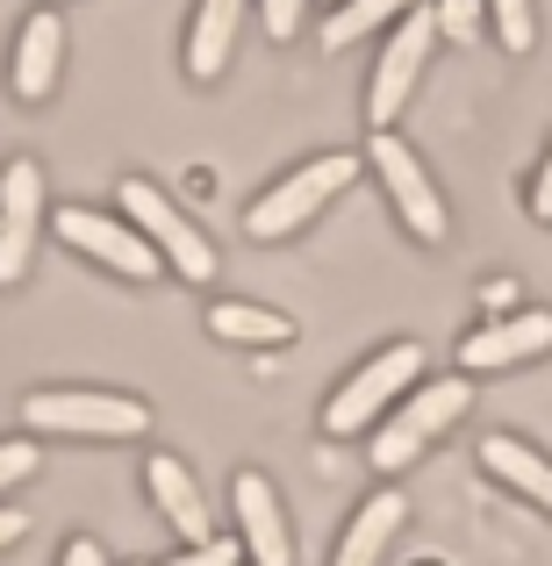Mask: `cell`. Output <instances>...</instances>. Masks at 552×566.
<instances>
[{
	"label": "cell",
	"instance_id": "obj_1",
	"mask_svg": "<svg viewBox=\"0 0 552 566\" xmlns=\"http://www.w3.org/2000/svg\"><path fill=\"white\" fill-rule=\"evenodd\" d=\"M366 172V158L360 151H323V158H302L294 172H280L265 193H251V208H244V237L251 244H288V237H302L309 222L323 216V208L337 201L352 180Z\"/></svg>",
	"mask_w": 552,
	"mask_h": 566
},
{
	"label": "cell",
	"instance_id": "obj_2",
	"mask_svg": "<svg viewBox=\"0 0 552 566\" xmlns=\"http://www.w3.org/2000/svg\"><path fill=\"white\" fill-rule=\"evenodd\" d=\"M115 216H123L129 230H137L144 244L166 259L173 280H187V287H208V280H216L222 259H216V244H208V230H201V222H194L158 180H144V172H123V180H115Z\"/></svg>",
	"mask_w": 552,
	"mask_h": 566
},
{
	"label": "cell",
	"instance_id": "obj_3",
	"mask_svg": "<svg viewBox=\"0 0 552 566\" xmlns=\"http://www.w3.org/2000/svg\"><path fill=\"white\" fill-rule=\"evenodd\" d=\"M424 380H430V359H424V345H409V337L366 352V359L337 380V395L323 401V438H373V423H381L402 395H416Z\"/></svg>",
	"mask_w": 552,
	"mask_h": 566
},
{
	"label": "cell",
	"instance_id": "obj_4",
	"mask_svg": "<svg viewBox=\"0 0 552 566\" xmlns=\"http://www.w3.org/2000/svg\"><path fill=\"white\" fill-rule=\"evenodd\" d=\"M467 409H473V380H467V374L424 380L416 395H402L395 409H387L381 423H373V473H381V481L409 473L416 459H430V444H438V438H445V430H452Z\"/></svg>",
	"mask_w": 552,
	"mask_h": 566
},
{
	"label": "cell",
	"instance_id": "obj_5",
	"mask_svg": "<svg viewBox=\"0 0 552 566\" xmlns=\"http://www.w3.org/2000/svg\"><path fill=\"white\" fill-rule=\"evenodd\" d=\"M22 430L29 438H94V444H123L152 430V401L115 395V387H37L22 401Z\"/></svg>",
	"mask_w": 552,
	"mask_h": 566
},
{
	"label": "cell",
	"instance_id": "obj_6",
	"mask_svg": "<svg viewBox=\"0 0 552 566\" xmlns=\"http://www.w3.org/2000/svg\"><path fill=\"white\" fill-rule=\"evenodd\" d=\"M366 172L381 180V193H387V208L402 216V230L416 237V244H445L452 237V208H445V193H438V180L424 172V158L409 151V144L395 137V129H381V137L366 144Z\"/></svg>",
	"mask_w": 552,
	"mask_h": 566
},
{
	"label": "cell",
	"instance_id": "obj_7",
	"mask_svg": "<svg viewBox=\"0 0 552 566\" xmlns=\"http://www.w3.org/2000/svg\"><path fill=\"white\" fill-rule=\"evenodd\" d=\"M430 51H438V22H430V0H424L416 14H402V22L381 36V57H373V72H366V123H373V137L402 123L409 94L424 86Z\"/></svg>",
	"mask_w": 552,
	"mask_h": 566
},
{
	"label": "cell",
	"instance_id": "obj_8",
	"mask_svg": "<svg viewBox=\"0 0 552 566\" xmlns=\"http://www.w3.org/2000/svg\"><path fill=\"white\" fill-rule=\"evenodd\" d=\"M51 237L65 251H80V259H94L101 273H115V280H158L166 273V259H158L152 244H144L137 230H129L115 208H86V201H65V208H51Z\"/></svg>",
	"mask_w": 552,
	"mask_h": 566
},
{
	"label": "cell",
	"instance_id": "obj_9",
	"mask_svg": "<svg viewBox=\"0 0 552 566\" xmlns=\"http://www.w3.org/2000/svg\"><path fill=\"white\" fill-rule=\"evenodd\" d=\"M51 237V193L37 158H8L0 172V287H22L37 273V244Z\"/></svg>",
	"mask_w": 552,
	"mask_h": 566
},
{
	"label": "cell",
	"instance_id": "obj_10",
	"mask_svg": "<svg viewBox=\"0 0 552 566\" xmlns=\"http://www.w3.org/2000/svg\"><path fill=\"white\" fill-rule=\"evenodd\" d=\"M552 352V308H517V316H496V323H473L459 337V374H517V366L545 359Z\"/></svg>",
	"mask_w": 552,
	"mask_h": 566
},
{
	"label": "cell",
	"instance_id": "obj_11",
	"mask_svg": "<svg viewBox=\"0 0 552 566\" xmlns=\"http://www.w3.org/2000/svg\"><path fill=\"white\" fill-rule=\"evenodd\" d=\"M230 516H237V545H244V566H294V524L288 502L265 473H237L230 481Z\"/></svg>",
	"mask_w": 552,
	"mask_h": 566
},
{
	"label": "cell",
	"instance_id": "obj_12",
	"mask_svg": "<svg viewBox=\"0 0 552 566\" xmlns=\"http://www.w3.org/2000/svg\"><path fill=\"white\" fill-rule=\"evenodd\" d=\"M144 495H152V516H158V524H166L180 545H216V538H222L216 516H208V495H201V481H194L187 459L152 452V459H144Z\"/></svg>",
	"mask_w": 552,
	"mask_h": 566
},
{
	"label": "cell",
	"instance_id": "obj_13",
	"mask_svg": "<svg viewBox=\"0 0 552 566\" xmlns=\"http://www.w3.org/2000/svg\"><path fill=\"white\" fill-rule=\"evenodd\" d=\"M58 65H65V22H58L51 8H37L22 22V36H14V57H8V86L22 108H37V101L58 94Z\"/></svg>",
	"mask_w": 552,
	"mask_h": 566
},
{
	"label": "cell",
	"instance_id": "obj_14",
	"mask_svg": "<svg viewBox=\"0 0 552 566\" xmlns=\"http://www.w3.org/2000/svg\"><path fill=\"white\" fill-rule=\"evenodd\" d=\"M402 524H409V495H402L395 481H387V488H373L360 510H352V524L337 531V553H331V566H381V559H387V545L402 538Z\"/></svg>",
	"mask_w": 552,
	"mask_h": 566
},
{
	"label": "cell",
	"instance_id": "obj_15",
	"mask_svg": "<svg viewBox=\"0 0 552 566\" xmlns=\"http://www.w3.org/2000/svg\"><path fill=\"white\" fill-rule=\"evenodd\" d=\"M244 8L251 0H194V22H187V80H222L230 72V51H237V29H244Z\"/></svg>",
	"mask_w": 552,
	"mask_h": 566
},
{
	"label": "cell",
	"instance_id": "obj_16",
	"mask_svg": "<svg viewBox=\"0 0 552 566\" xmlns=\"http://www.w3.org/2000/svg\"><path fill=\"white\" fill-rule=\"evenodd\" d=\"M473 459H481V473H496L502 488H517L531 510H545V516H552V459H545L531 438H517V430H488Z\"/></svg>",
	"mask_w": 552,
	"mask_h": 566
},
{
	"label": "cell",
	"instance_id": "obj_17",
	"mask_svg": "<svg viewBox=\"0 0 552 566\" xmlns=\"http://www.w3.org/2000/svg\"><path fill=\"white\" fill-rule=\"evenodd\" d=\"M208 337L216 345H294V316L280 308H259V302H208Z\"/></svg>",
	"mask_w": 552,
	"mask_h": 566
},
{
	"label": "cell",
	"instance_id": "obj_18",
	"mask_svg": "<svg viewBox=\"0 0 552 566\" xmlns=\"http://www.w3.org/2000/svg\"><path fill=\"white\" fill-rule=\"evenodd\" d=\"M416 8H424V0H337V8L323 14V43H331V51H352V43L395 29L402 14H416Z\"/></svg>",
	"mask_w": 552,
	"mask_h": 566
},
{
	"label": "cell",
	"instance_id": "obj_19",
	"mask_svg": "<svg viewBox=\"0 0 552 566\" xmlns=\"http://www.w3.org/2000/svg\"><path fill=\"white\" fill-rule=\"evenodd\" d=\"M488 29L510 57H524L539 43V0H488Z\"/></svg>",
	"mask_w": 552,
	"mask_h": 566
},
{
	"label": "cell",
	"instance_id": "obj_20",
	"mask_svg": "<svg viewBox=\"0 0 552 566\" xmlns=\"http://www.w3.org/2000/svg\"><path fill=\"white\" fill-rule=\"evenodd\" d=\"M438 43H481L488 36V0H430Z\"/></svg>",
	"mask_w": 552,
	"mask_h": 566
},
{
	"label": "cell",
	"instance_id": "obj_21",
	"mask_svg": "<svg viewBox=\"0 0 552 566\" xmlns=\"http://www.w3.org/2000/svg\"><path fill=\"white\" fill-rule=\"evenodd\" d=\"M37 467H43L37 438H0V495H14L22 481H37Z\"/></svg>",
	"mask_w": 552,
	"mask_h": 566
},
{
	"label": "cell",
	"instance_id": "obj_22",
	"mask_svg": "<svg viewBox=\"0 0 552 566\" xmlns=\"http://www.w3.org/2000/svg\"><path fill=\"white\" fill-rule=\"evenodd\" d=\"M259 14H265V36L273 43H294L309 22V0H259Z\"/></svg>",
	"mask_w": 552,
	"mask_h": 566
},
{
	"label": "cell",
	"instance_id": "obj_23",
	"mask_svg": "<svg viewBox=\"0 0 552 566\" xmlns=\"http://www.w3.org/2000/svg\"><path fill=\"white\" fill-rule=\"evenodd\" d=\"M158 566H244V545L237 538H216V545H180L173 559H158Z\"/></svg>",
	"mask_w": 552,
	"mask_h": 566
},
{
	"label": "cell",
	"instance_id": "obj_24",
	"mask_svg": "<svg viewBox=\"0 0 552 566\" xmlns=\"http://www.w3.org/2000/svg\"><path fill=\"white\" fill-rule=\"evenodd\" d=\"M517 308H524V302H517V280H488V287H481V323L517 316Z\"/></svg>",
	"mask_w": 552,
	"mask_h": 566
},
{
	"label": "cell",
	"instance_id": "obj_25",
	"mask_svg": "<svg viewBox=\"0 0 552 566\" xmlns=\"http://www.w3.org/2000/svg\"><path fill=\"white\" fill-rule=\"evenodd\" d=\"M58 566H115V559H108V545H101V538H86V531H80V538H65Z\"/></svg>",
	"mask_w": 552,
	"mask_h": 566
},
{
	"label": "cell",
	"instance_id": "obj_26",
	"mask_svg": "<svg viewBox=\"0 0 552 566\" xmlns=\"http://www.w3.org/2000/svg\"><path fill=\"white\" fill-rule=\"evenodd\" d=\"M531 216H539V222H552V151H545V166L531 172Z\"/></svg>",
	"mask_w": 552,
	"mask_h": 566
},
{
	"label": "cell",
	"instance_id": "obj_27",
	"mask_svg": "<svg viewBox=\"0 0 552 566\" xmlns=\"http://www.w3.org/2000/svg\"><path fill=\"white\" fill-rule=\"evenodd\" d=\"M29 538V516L14 510V502H0V553H8V545H22Z\"/></svg>",
	"mask_w": 552,
	"mask_h": 566
},
{
	"label": "cell",
	"instance_id": "obj_28",
	"mask_svg": "<svg viewBox=\"0 0 552 566\" xmlns=\"http://www.w3.org/2000/svg\"><path fill=\"white\" fill-rule=\"evenodd\" d=\"M416 566H445V559H416Z\"/></svg>",
	"mask_w": 552,
	"mask_h": 566
},
{
	"label": "cell",
	"instance_id": "obj_29",
	"mask_svg": "<svg viewBox=\"0 0 552 566\" xmlns=\"http://www.w3.org/2000/svg\"><path fill=\"white\" fill-rule=\"evenodd\" d=\"M331 8H337V0H331Z\"/></svg>",
	"mask_w": 552,
	"mask_h": 566
}]
</instances>
